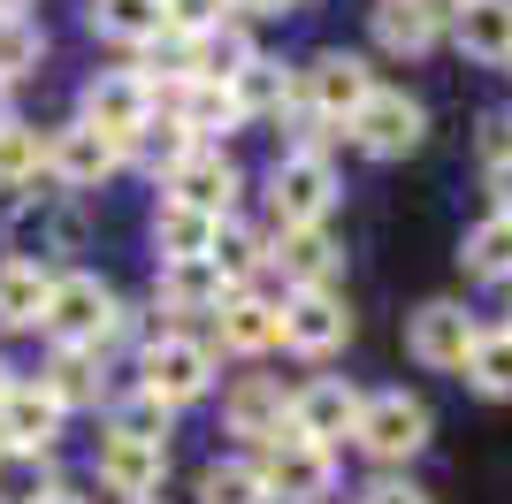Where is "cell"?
I'll return each instance as SVG.
<instances>
[{"label":"cell","instance_id":"20","mask_svg":"<svg viewBox=\"0 0 512 504\" xmlns=\"http://www.w3.org/2000/svg\"><path fill=\"white\" fill-rule=\"evenodd\" d=\"M444 39V0H375V46L383 54H428Z\"/></svg>","mask_w":512,"mask_h":504},{"label":"cell","instance_id":"26","mask_svg":"<svg viewBox=\"0 0 512 504\" xmlns=\"http://www.w3.org/2000/svg\"><path fill=\"white\" fill-rule=\"evenodd\" d=\"M85 23L115 46H161V31H169V23H161V0H92Z\"/></svg>","mask_w":512,"mask_h":504},{"label":"cell","instance_id":"21","mask_svg":"<svg viewBox=\"0 0 512 504\" xmlns=\"http://www.w3.org/2000/svg\"><path fill=\"white\" fill-rule=\"evenodd\" d=\"M451 39L467 62H490V69H512V0H467Z\"/></svg>","mask_w":512,"mask_h":504},{"label":"cell","instance_id":"7","mask_svg":"<svg viewBox=\"0 0 512 504\" xmlns=\"http://www.w3.org/2000/svg\"><path fill=\"white\" fill-rule=\"evenodd\" d=\"M344 130H352V146H360L367 161H406V153H421V138H428V107L375 84V100H367Z\"/></svg>","mask_w":512,"mask_h":504},{"label":"cell","instance_id":"48","mask_svg":"<svg viewBox=\"0 0 512 504\" xmlns=\"http://www.w3.org/2000/svg\"><path fill=\"white\" fill-rule=\"evenodd\" d=\"M444 8H451V16H459V8H467V0H444Z\"/></svg>","mask_w":512,"mask_h":504},{"label":"cell","instance_id":"18","mask_svg":"<svg viewBox=\"0 0 512 504\" xmlns=\"http://www.w3.org/2000/svg\"><path fill=\"white\" fill-rule=\"evenodd\" d=\"M62 420H69V413L46 398L39 382H16V390L0 398V451H54Z\"/></svg>","mask_w":512,"mask_h":504},{"label":"cell","instance_id":"40","mask_svg":"<svg viewBox=\"0 0 512 504\" xmlns=\"http://www.w3.org/2000/svg\"><path fill=\"white\" fill-rule=\"evenodd\" d=\"M360 504H428V497H421L413 482H375V489H367Z\"/></svg>","mask_w":512,"mask_h":504},{"label":"cell","instance_id":"13","mask_svg":"<svg viewBox=\"0 0 512 504\" xmlns=\"http://www.w3.org/2000/svg\"><path fill=\"white\" fill-rule=\"evenodd\" d=\"M100 482L115 489V497L130 504H153V489H161V474H169V443H146V436H123V428H107L100 436Z\"/></svg>","mask_w":512,"mask_h":504},{"label":"cell","instance_id":"45","mask_svg":"<svg viewBox=\"0 0 512 504\" xmlns=\"http://www.w3.org/2000/svg\"><path fill=\"white\" fill-rule=\"evenodd\" d=\"M0 16H23V0H0Z\"/></svg>","mask_w":512,"mask_h":504},{"label":"cell","instance_id":"30","mask_svg":"<svg viewBox=\"0 0 512 504\" xmlns=\"http://www.w3.org/2000/svg\"><path fill=\"white\" fill-rule=\"evenodd\" d=\"M459 268H467V283H512V230L497 214L459 237Z\"/></svg>","mask_w":512,"mask_h":504},{"label":"cell","instance_id":"3","mask_svg":"<svg viewBox=\"0 0 512 504\" xmlns=\"http://www.w3.org/2000/svg\"><path fill=\"white\" fill-rule=\"evenodd\" d=\"M8 245H16V260H31V268L54 275V260L85 252V207H77L69 191H39V199H23V207H16Z\"/></svg>","mask_w":512,"mask_h":504},{"label":"cell","instance_id":"5","mask_svg":"<svg viewBox=\"0 0 512 504\" xmlns=\"http://www.w3.org/2000/svg\"><path fill=\"white\" fill-rule=\"evenodd\" d=\"M428 428H436V420H428V405L413 398V390H375L352 443H360L367 459H383V466H406L413 451L428 443Z\"/></svg>","mask_w":512,"mask_h":504},{"label":"cell","instance_id":"38","mask_svg":"<svg viewBox=\"0 0 512 504\" xmlns=\"http://www.w3.org/2000/svg\"><path fill=\"white\" fill-rule=\"evenodd\" d=\"M230 16V0H161V23H169V39H199L214 23Z\"/></svg>","mask_w":512,"mask_h":504},{"label":"cell","instance_id":"29","mask_svg":"<svg viewBox=\"0 0 512 504\" xmlns=\"http://www.w3.org/2000/svg\"><path fill=\"white\" fill-rule=\"evenodd\" d=\"M260 46L237 31V23H214V31H199L192 39V77H207V84H237V69L253 62Z\"/></svg>","mask_w":512,"mask_h":504},{"label":"cell","instance_id":"2","mask_svg":"<svg viewBox=\"0 0 512 504\" xmlns=\"http://www.w3.org/2000/svg\"><path fill=\"white\" fill-rule=\"evenodd\" d=\"M260 489H268V504H321L337 497V451H321V443L291 436L283 428L276 443H260Z\"/></svg>","mask_w":512,"mask_h":504},{"label":"cell","instance_id":"6","mask_svg":"<svg viewBox=\"0 0 512 504\" xmlns=\"http://www.w3.org/2000/svg\"><path fill=\"white\" fill-rule=\"evenodd\" d=\"M337 199H344V191H337V168H329V161H306V153H283L276 176H268V207H276L283 230H321Z\"/></svg>","mask_w":512,"mask_h":504},{"label":"cell","instance_id":"28","mask_svg":"<svg viewBox=\"0 0 512 504\" xmlns=\"http://www.w3.org/2000/svg\"><path fill=\"white\" fill-rule=\"evenodd\" d=\"M153 245H161V260H207L214 252V214H192V207H176V199H161Z\"/></svg>","mask_w":512,"mask_h":504},{"label":"cell","instance_id":"49","mask_svg":"<svg viewBox=\"0 0 512 504\" xmlns=\"http://www.w3.org/2000/svg\"><path fill=\"white\" fill-rule=\"evenodd\" d=\"M505 329H512V321H505Z\"/></svg>","mask_w":512,"mask_h":504},{"label":"cell","instance_id":"24","mask_svg":"<svg viewBox=\"0 0 512 504\" xmlns=\"http://www.w3.org/2000/svg\"><path fill=\"white\" fill-rule=\"evenodd\" d=\"M176 123H184V130L199 138V146H207L214 130H237V123H245V107H237V92H230V84L192 77V84H176Z\"/></svg>","mask_w":512,"mask_h":504},{"label":"cell","instance_id":"14","mask_svg":"<svg viewBox=\"0 0 512 504\" xmlns=\"http://www.w3.org/2000/svg\"><path fill=\"white\" fill-rule=\"evenodd\" d=\"M352 336V314H344L337 291H291L283 298V344L299 359H329Z\"/></svg>","mask_w":512,"mask_h":504},{"label":"cell","instance_id":"17","mask_svg":"<svg viewBox=\"0 0 512 504\" xmlns=\"http://www.w3.org/2000/svg\"><path fill=\"white\" fill-rule=\"evenodd\" d=\"M169 199H176V207H192V214H214V222H222V214L237 207V161H230L222 146H199L192 161L169 176Z\"/></svg>","mask_w":512,"mask_h":504},{"label":"cell","instance_id":"32","mask_svg":"<svg viewBox=\"0 0 512 504\" xmlns=\"http://www.w3.org/2000/svg\"><path fill=\"white\" fill-rule=\"evenodd\" d=\"M54 497V459L46 451H0V504H46Z\"/></svg>","mask_w":512,"mask_h":504},{"label":"cell","instance_id":"33","mask_svg":"<svg viewBox=\"0 0 512 504\" xmlns=\"http://www.w3.org/2000/svg\"><path fill=\"white\" fill-rule=\"evenodd\" d=\"M199 504H268L260 466L253 459H214L207 474H199Z\"/></svg>","mask_w":512,"mask_h":504},{"label":"cell","instance_id":"47","mask_svg":"<svg viewBox=\"0 0 512 504\" xmlns=\"http://www.w3.org/2000/svg\"><path fill=\"white\" fill-rule=\"evenodd\" d=\"M497 222H505V230H512V207H497Z\"/></svg>","mask_w":512,"mask_h":504},{"label":"cell","instance_id":"42","mask_svg":"<svg viewBox=\"0 0 512 504\" xmlns=\"http://www.w3.org/2000/svg\"><path fill=\"white\" fill-rule=\"evenodd\" d=\"M490 191H497V207H512V161L490 168Z\"/></svg>","mask_w":512,"mask_h":504},{"label":"cell","instance_id":"11","mask_svg":"<svg viewBox=\"0 0 512 504\" xmlns=\"http://www.w3.org/2000/svg\"><path fill=\"white\" fill-rule=\"evenodd\" d=\"M360 413H367V390H352V382H337V375H321V382H306L299 398H291V436L321 443V451H337L344 436H360Z\"/></svg>","mask_w":512,"mask_h":504},{"label":"cell","instance_id":"35","mask_svg":"<svg viewBox=\"0 0 512 504\" xmlns=\"http://www.w3.org/2000/svg\"><path fill=\"white\" fill-rule=\"evenodd\" d=\"M39 168H46V138L31 123H8L0 130V191H23Z\"/></svg>","mask_w":512,"mask_h":504},{"label":"cell","instance_id":"27","mask_svg":"<svg viewBox=\"0 0 512 504\" xmlns=\"http://www.w3.org/2000/svg\"><path fill=\"white\" fill-rule=\"evenodd\" d=\"M230 92H237V107H245V115H283V107H299V77H291L276 54H253V62L237 69Z\"/></svg>","mask_w":512,"mask_h":504},{"label":"cell","instance_id":"39","mask_svg":"<svg viewBox=\"0 0 512 504\" xmlns=\"http://www.w3.org/2000/svg\"><path fill=\"white\" fill-rule=\"evenodd\" d=\"M482 161H512V123H505V115H497V123H482Z\"/></svg>","mask_w":512,"mask_h":504},{"label":"cell","instance_id":"4","mask_svg":"<svg viewBox=\"0 0 512 504\" xmlns=\"http://www.w3.org/2000/svg\"><path fill=\"white\" fill-rule=\"evenodd\" d=\"M138 390H153L161 405H192L214 390V352L199 344V336H146V352H138Z\"/></svg>","mask_w":512,"mask_h":504},{"label":"cell","instance_id":"36","mask_svg":"<svg viewBox=\"0 0 512 504\" xmlns=\"http://www.w3.org/2000/svg\"><path fill=\"white\" fill-rule=\"evenodd\" d=\"M39 54H46V31H39V23H31V16H0V84L31 77Z\"/></svg>","mask_w":512,"mask_h":504},{"label":"cell","instance_id":"15","mask_svg":"<svg viewBox=\"0 0 512 504\" xmlns=\"http://www.w3.org/2000/svg\"><path fill=\"white\" fill-rule=\"evenodd\" d=\"M268 268L283 275V291H337L344 245L329 230H283V245L268 252Z\"/></svg>","mask_w":512,"mask_h":504},{"label":"cell","instance_id":"41","mask_svg":"<svg viewBox=\"0 0 512 504\" xmlns=\"http://www.w3.org/2000/svg\"><path fill=\"white\" fill-rule=\"evenodd\" d=\"M237 16H291V8H299V0H230Z\"/></svg>","mask_w":512,"mask_h":504},{"label":"cell","instance_id":"25","mask_svg":"<svg viewBox=\"0 0 512 504\" xmlns=\"http://www.w3.org/2000/svg\"><path fill=\"white\" fill-rule=\"evenodd\" d=\"M31 382H39L62 413H69V405H100V352H69V344H54V359H46Z\"/></svg>","mask_w":512,"mask_h":504},{"label":"cell","instance_id":"34","mask_svg":"<svg viewBox=\"0 0 512 504\" xmlns=\"http://www.w3.org/2000/svg\"><path fill=\"white\" fill-rule=\"evenodd\" d=\"M459 375L482 390V398H512V329H497V336H482L467 352V367Z\"/></svg>","mask_w":512,"mask_h":504},{"label":"cell","instance_id":"10","mask_svg":"<svg viewBox=\"0 0 512 504\" xmlns=\"http://www.w3.org/2000/svg\"><path fill=\"white\" fill-rule=\"evenodd\" d=\"M406 344H413V359H421V367L451 375V367H467V352L482 344V329H474V314L459 306V298H428V306H413Z\"/></svg>","mask_w":512,"mask_h":504},{"label":"cell","instance_id":"12","mask_svg":"<svg viewBox=\"0 0 512 504\" xmlns=\"http://www.w3.org/2000/svg\"><path fill=\"white\" fill-rule=\"evenodd\" d=\"M115 168H123V146L100 138L92 123H62L46 138V176H54V191H92V184H107Z\"/></svg>","mask_w":512,"mask_h":504},{"label":"cell","instance_id":"37","mask_svg":"<svg viewBox=\"0 0 512 504\" xmlns=\"http://www.w3.org/2000/svg\"><path fill=\"white\" fill-rule=\"evenodd\" d=\"M169 420H176V405H161L153 390H130L115 428H123V436H146V443H169Z\"/></svg>","mask_w":512,"mask_h":504},{"label":"cell","instance_id":"22","mask_svg":"<svg viewBox=\"0 0 512 504\" xmlns=\"http://www.w3.org/2000/svg\"><path fill=\"white\" fill-rule=\"evenodd\" d=\"M214 329H222V344H230V352H268V344H283V306H276V298L237 291L230 306L214 314Z\"/></svg>","mask_w":512,"mask_h":504},{"label":"cell","instance_id":"8","mask_svg":"<svg viewBox=\"0 0 512 504\" xmlns=\"http://www.w3.org/2000/svg\"><path fill=\"white\" fill-rule=\"evenodd\" d=\"M367 100H375V69L360 54H314L299 69V107L321 115V123H352Z\"/></svg>","mask_w":512,"mask_h":504},{"label":"cell","instance_id":"31","mask_svg":"<svg viewBox=\"0 0 512 504\" xmlns=\"http://www.w3.org/2000/svg\"><path fill=\"white\" fill-rule=\"evenodd\" d=\"M207 260L222 268V283H230V291H245V283H253V275L268 268V252H260V237L245 230L237 214H222V222H214V252H207Z\"/></svg>","mask_w":512,"mask_h":504},{"label":"cell","instance_id":"9","mask_svg":"<svg viewBox=\"0 0 512 504\" xmlns=\"http://www.w3.org/2000/svg\"><path fill=\"white\" fill-rule=\"evenodd\" d=\"M77 123H92L100 138H115V146L130 153V138L153 123V84L130 77V69H107V77L85 84V100H77Z\"/></svg>","mask_w":512,"mask_h":504},{"label":"cell","instance_id":"1","mask_svg":"<svg viewBox=\"0 0 512 504\" xmlns=\"http://www.w3.org/2000/svg\"><path fill=\"white\" fill-rule=\"evenodd\" d=\"M115 321H123V298L107 291L100 275H54V298H46L39 329L54 344H69V352H100L107 336H115Z\"/></svg>","mask_w":512,"mask_h":504},{"label":"cell","instance_id":"23","mask_svg":"<svg viewBox=\"0 0 512 504\" xmlns=\"http://www.w3.org/2000/svg\"><path fill=\"white\" fill-rule=\"evenodd\" d=\"M46 298H54V275L31 268V260H0V329H39Z\"/></svg>","mask_w":512,"mask_h":504},{"label":"cell","instance_id":"46","mask_svg":"<svg viewBox=\"0 0 512 504\" xmlns=\"http://www.w3.org/2000/svg\"><path fill=\"white\" fill-rule=\"evenodd\" d=\"M46 504H85V497H62V489H54V497H46Z\"/></svg>","mask_w":512,"mask_h":504},{"label":"cell","instance_id":"16","mask_svg":"<svg viewBox=\"0 0 512 504\" xmlns=\"http://www.w3.org/2000/svg\"><path fill=\"white\" fill-rule=\"evenodd\" d=\"M222 420H230V436H245V443H276L283 428H291V398H283V382H268V375H237L230 398H222Z\"/></svg>","mask_w":512,"mask_h":504},{"label":"cell","instance_id":"19","mask_svg":"<svg viewBox=\"0 0 512 504\" xmlns=\"http://www.w3.org/2000/svg\"><path fill=\"white\" fill-rule=\"evenodd\" d=\"M153 298H161L169 314H222L237 291L222 283V268H214V260H161V283H153Z\"/></svg>","mask_w":512,"mask_h":504},{"label":"cell","instance_id":"44","mask_svg":"<svg viewBox=\"0 0 512 504\" xmlns=\"http://www.w3.org/2000/svg\"><path fill=\"white\" fill-rule=\"evenodd\" d=\"M8 390H16V375H8V367H0V398H8Z\"/></svg>","mask_w":512,"mask_h":504},{"label":"cell","instance_id":"43","mask_svg":"<svg viewBox=\"0 0 512 504\" xmlns=\"http://www.w3.org/2000/svg\"><path fill=\"white\" fill-rule=\"evenodd\" d=\"M8 123H16V115H8V84H0V130H8Z\"/></svg>","mask_w":512,"mask_h":504}]
</instances>
